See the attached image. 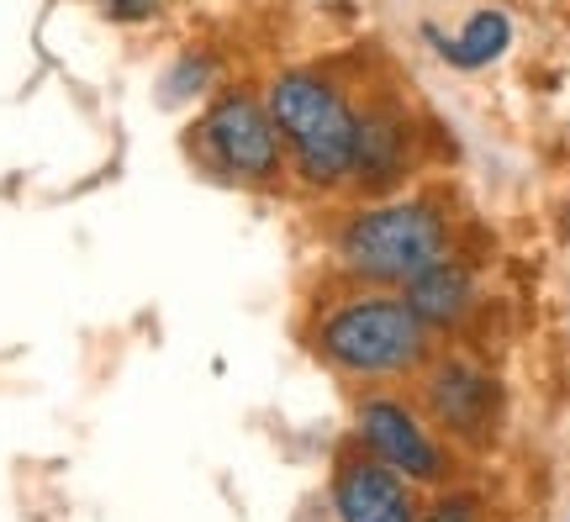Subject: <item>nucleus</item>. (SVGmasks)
<instances>
[{"mask_svg": "<svg viewBox=\"0 0 570 522\" xmlns=\"http://www.w3.org/2000/svg\"><path fill=\"white\" fill-rule=\"evenodd\" d=\"M423 522H491L487 502L465 485H439V496L423 506Z\"/></svg>", "mask_w": 570, "mask_h": 522, "instance_id": "12", "label": "nucleus"}, {"mask_svg": "<svg viewBox=\"0 0 570 522\" xmlns=\"http://www.w3.org/2000/svg\"><path fill=\"white\" fill-rule=\"evenodd\" d=\"M354 449H365L370 460H381L412 485H449L454 481V449H449L423 406L402 391H365L354 402Z\"/></svg>", "mask_w": 570, "mask_h": 522, "instance_id": "6", "label": "nucleus"}, {"mask_svg": "<svg viewBox=\"0 0 570 522\" xmlns=\"http://www.w3.org/2000/svg\"><path fill=\"white\" fill-rule=\"evenodd\" d=\"M428 42L439 48V59H444L449 69H487V63H497L508 53L512 21H508V11L481 6V11H470V21L460 27V38H444V32L428 27Z\"/></svg>", "mask_w": 570, "mask_h": 522, "instance_id": "10", "label": "nucleus"}, {"mask_svg": "<svg viewBox=\"0 0 570 522\" xmlns=\"http://www.w3.org/2000/svg\"><path fill=\"white\" fill-rule=\"evenodd\" d=\"M96 11L117 27H148L169 11V0H96Z\"/></svg>", "mask_w": 570, "mask_h": 522, "instance_id": "13", "label": "nucleus"}, {"mask_svg": "<svg viewBox=\"0 0 570 522\" xmlns=\"http://www.w3.org/2000/svg\"><path fill=\"white\" fill-rule=\"evenodd\" d=\"M423 164V127L396 96H375L360 106V132H354V169H348V190L370 196H396Z\"/></svg>", "mask_w": 570, "mask_h": 522, "instance_id": "7", "label": "nucleus"}, {"mask_svg": "<svg viewBox=\"0 0 570 522\" xmlns=\"http://www.w3.org/2000/svg\"><path fill=\"white\" fill-rule=\"evenodd\" d=\"M302 343L333 381L360 385V391L417 381L423 364L439 354V338L402 302V290H375V285L348 280H327V290L312 296Z\"/></svg>", "mask_w": 570, "mask_h": 522, "instance_id": "1", "label": "nucleus"}, {"mask_svg": "<svg viewBox=\"0 0 570 522\" xmlns=\"http://www.w3.org/2000/svg\"><path fill=\"white\" fill-rule=\"evenodd\" d=\"M402 302L417 312L433 338H449V333H465V322L481 312V275H475V264L454 248L444 254L439 264H428L417 280L402 285Z\"/></svg>", "mask_w": 570, "mask_h": 522, "instance_id": "9", "label": "nucleus"}, {"mask_svg": "<svg viewBox=\"0 0 570 522\" xmlns=\"http://www.w3.org/2000/svg\"><path fill=\"white\" fill-rule=\"evenodd\" d=\"M327 502L338 522H423L417 491L396 470L370 460L365 449H344L327 475Z\"/></svg>", "mask_w": 570, "mask_h": 522, "instance_id": "8", "label": "nucleus"}, {"mask_svg": "<svg viewBox=\"0 0 570 522\" xmlns=\"http://www.w3.org/2000/svg\"><path fill=\"white\" fill-rule=\"evenodd\" d=\"M454 238H460V221L444 196L396 190V196H370L338 211L327 227V259H333V280L402 290L428 264L454 254Z\"/></svg>", "mask_w": 570, "mask_h": 522, "instance_id": "2", "label": "nucleus"}, {"mask_svg": "<svg viewBox=\"0 0 570 522\" xmlns=\"http://www.w3.org/2000/svg\"><path fill=\"white\" fill-rule=\"evenodd\" d=\"M412 402L423 406V417L433 422V433L460 454V449H491L508 417V391L491 375L487 364H475L470 354L439 348L423 364V375L412 381Z\"/></svg>", "mask_w": 570, "mask_h": 522, "instance_id": "5", "label": "nucleus"}, {"mask_svg": "<svg viewBox=\"0 0 570 522\" xmlns=\"http://www.w3.org/2000/svg\"><path fill=\"white\" fill-rule=\"evenodd\" d=\"M212 101L217 96V59L206 48H185L175 53V63L159 75V101L164 106H185V101Z\"/></svg>", "mask_w": 570, "mask_h": 522, "instance_id": "11", "label": "nucleus"}, {"mask_svg": "<svg viewBox=\"0 0 570 522\" xmlns=\"http://www.w3.org/2000/svg\"><path fill=\"white\" fill-rule=\"evenodd\" d=\"M269 121L285 142L291 180L327 196L348 190L354 169V132H360V106L348 101V90L323 69H281L265 85Z\"/></svg>", "mask_w": 570, "mask_h": 522, "instance_id": "3", "label": "nucleus"}, {"mask_svg": "<svg viewBox=\"0 0 570 522\" xmlns=\"http://www.w3.org/2000/svg\"><path fill=\"white\" fill-rule=\"evenodd\" d=\"M185 148H190V164L206 180L233 185V190H281L291 180L285 142L269 121L265 96L244 90V85L217 90L202 106V117L185 132Z\"/></svg>", "mask_w": 570, "mask_h": 522, "instance_id": "4", "label": "nucleus"}]
</instances>
